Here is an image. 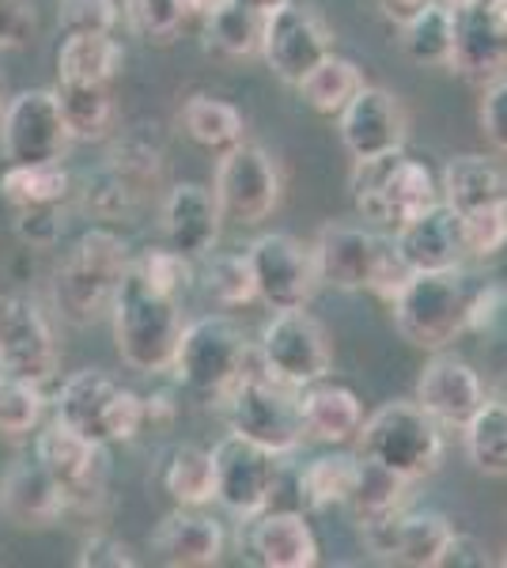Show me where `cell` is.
Listing matches in <instances>:
<instances>
[{"label":"cell","mask_w":507,"mask_h":568,"mask_svg":"<svg viewBox=\"0 0 507 568\" xmlns=\"http://www.w3.org/2000/svg\"><path fill=\"white\" fill-rule=\"evenodd\" d=\"M224 527L212 516H201L197 508L179 504L174 511L160 519L152 530V554L155 561L171 568H209L224 557Z\"/></svg>","instance_id":"25"},{"label":"cell","mask_w":507,"mask_h":568,"mask_svg":"<svg viewBox=\"0 0 507 568\" xmlns=\"http://www.w3.org/2000/svg\"><path fill=\"white\" fill-rule=\"evenodd\" d=\"M235 4H246V8H254V12L270 16V12H276V8L292 4V0H235Z\"/></svg>","instance_id":"56"},{"label":"cell","mask_w":507,"mask_h":568,"mask_svg":"<svg viewBox=\"0 0 507 568\" xmlns=\"http://www.w3.org/2000/svg\"><path fill=\"white\" fill-rule=\"evenodd\" d=\"M466 455L474 470L488 478H504L507 474V402L485 398L477 414L463 425Z\"/></svg>","instance_id":"35"},{"label":"cell","mask_w":507,"mask_h":568,"mask_svg":"<svg viewBox=\"0 0 507 568\" xmlns=\"http://www.w3.org/2000/svg\"><path fill=\"white\" fill-rule=\"evenodd\" d=\"M133 270L141 273L152 288L168 292V296H182L193 281V265L186 254H179L174 246H152L141 258H133Z\"/></svg>","instance_id":"45"},{"label":"cell","mask_w":507,"mask_h":568,"mask_svg":"<svg viewBox=\"0 0 507 568\" xmlns=\"http://www.w3.org/2000/svg\"><path fill=\"white\" fill-rule=\"evenodd\" d=\"M257 361H262L265 375H273L284 387H307V383L329 375V337L326 326L311 315L307 307L276 311L265 323L262 342H257Z\"/></svg>","instance_id":"10"},{"label":"cell","mask_w":507,"mask_h":568,"mask_svg":"<svg viewBox=\"0 0 507 568\" xmlns=\"http://www.w3.org/2000/svg\"><path fill=\"white\" fill-rule=\"evenodd\" d=\"M72 190L69 171L58 163H8L0 175V197L20 213V209H50L64 205Z\"/></svg>","instance_id":"32"},{"label":"cell","mask_w":507,"mask_h":568,"mask_svg":"<svg viewBox=\"0 0 507 568\" xmlns=\"http://www.w3.org/2000/svg\"><path fill=\"white\" fill-rule=\"evenodd\" d=\"M466 334L507 337V284H485L469 292Z\"/></svg>","instance_id":"46"},{"label":"cell","mask_w":507,"mask_h":568,"mask_svg":"<svg viewBox=\"0 0 507 568\" xmlns=\"http://www.w3.org/2000/svg\"><path fill=\"white\" fill-rule=\"evenodd\" d=\"M125 20L129 31L144 42L168 45L179 39V31L186 27V12H182V0H125Z\"/></svg>","instance_id":"43"},{"label":"cell","mask_w":507,"mask_h":568,"mask_svg":"<svg viewBox=\"0 0 507 568\" xmlns=\"http://www.w3.org/2000/svg\"><path fill=\"white\" fill-rule=\"evenodd\" d=\"M129 265H133V254L122 235L110 227H88L58 265L53 304L72 326L95 323V318L110 315Z\"/></svg>","instance_id":"1"},{"label":"cell","mask_w":507,"mask_h":568,"mask_svg":"<svg viewBox=\"0 0 507 568\" xmlns=\"http://www.w3.org/2000/svg\"><path fill=\"white\" fill-rule=\"evenodd\" d=\"M359 530H364L375 557L413 568H436L455 527H450L444 511H398L394 519H383V524Z\"/></svg>","instance_id":"21"},{"label":"cell","mask_w":507,"mask_h":568,"mask_svg":"<svg viewBox=\"0 0 507 568\" xmlns=\"http://www.w3.org/2000/svg\"><path fill=\"white\" fill-rule=\"evenodd\" d=\"M212 463H216V500L224 504L232 516L254 519L270 508L276 493V455L257 447L254 439L227 433L212 447Z\"/></svg>","instance_id":"16"},{"label":"cell","mask_w":507,"mask_h":568,"mask_svg":"<svg viewBox=\"0 0 507 568\" xmlns=\"http://www.w3.org/2000/svg\"><path fill=\"white\" fill-rule=\"evenodd\" d=\"M356 447L359 459L383 466L405 481H420L444 463V425L417 398L386 402L372 417H364Z\"/></svg>","instance_id":"3"},{"label":"cell","mask_w":507,"mask_h":568,"mask_svg":"<svg viewBox=\"0 0 507 568\" xmlns=\"http://www.w3.org/2000/svg\"><path fill=\"white\" fill-rule=\"evenodd\" d=\"M500 565H504V568H507V554H504V561H500Z\"/></svg>","instance_id":"59"},{"label":"cell","mask_w":507,"mask_h":568,"mask_svg":"<svg viewBox=\"0 0 507 568\" xmlns=\"http://www.w3.org/2000/svg\"><path fill=\"white\" fill-rule=\"evenodd\" d=\"M246 549L265 568H311L318 565V538L300 511H270L254 516L246 530Z\"/></svg>","instance_id":"26"},{"label":"cell","mask_w":507,"mask_h":568,"mask_svg":"<svg viewBox=\"0 0 507 568\" xmlns=\"http://www.w3.org/2000/svg\"><path fill=\"white\" fill-rule=\"evenodd\" d=\"M0 99H4V77H0ZM0 110H4V106H0Z\"/></svg>","instance_id":"57"},{"label":"cell","mask_w":507,"mask_h":568,"mask_svg":"<svg viewBox=\"0 0 507 568\" xmlns=\"http://www.w3.org/2000/svg\"><path fill=\"white\" fill-rule=\"evenodd\" d=\"M45 394L42 383L23 379V375L0 372V436H31L42 425Z\"/></svg>","instance_id":"40"},{"label":"cell","mask_w":507,"mask_h":568,"mask_svg":"<svg viewBox=\"0 0 507 568\" xmlns=\"http://www.w3.org/2000/svg\"><path fill=\"white\" fill-rule=\"evenodd\" d=\"M409 485L413 481L398 478V474H391V470H383V466L359 459V478H356L353 497H348V508H353L356 524L372 527V524H383V519H394L398 511H405Z\"/></svg>","instance_id":"36"},{"label":"cell","mask_w":507,"mask_h":568,"mask_svg":"<svg viewBox=\"0 0 507 568\" xmlns=\"http://www.w3.org/2000/svg\"><path fill=\"white\" fill-rule=\"evenodd\" d=\"M337 130H341V144H345L353 160H375V155L405 149V141H409V118H405L398 95H391L386 88L364 84L337 114Z\"/></svg>","instance_id":"19"},{"label":"cell","mask_w":507,"mask_h":568,"mask_svg":"<svg viewBox=\"0 0 507 568\" xmlns=\"http://www.w3.org/2000/svg\"><path fill=\"white\" fill-rule=\"evenodd\" d=\"M53 417L95 444H125L144 428V398L114 375L84 368L64 379L53 398Z\"/></svg>","instance_id":"8"},{"label":"cell","mask_w":507,"mask_h":568,"mask_svg":"<svg viewBox=\"0 0 507 568\" xmlns=\"http://www.w3.org/2000/svg\"><path fill=\"white\" fill-rule=\"evenodd\" d=\"M348 186H353L356 213L367 224L394 227V232L439 201V182L432 168L405 155V149L375 155V160H356Z\"/></svg>","instance_id":"6"},{"label":"cell","mask_w":507,"mask_h":568,"mask_svg":"<svg viewBox=\"0 0 507 568\" xmlns=\"http://www.w3.org/2000/svg\"><path fill=\"white\" fill-rule=\"evenodd\" d=\"M262 31L265 16L246 4H235V0H224L216 12L205 16L209 42L220 53H227V58H254V53H262Z\"/></svg>","instance_id":"39"},{"label":"cell","mask_w":507,"mask_h":568,"mask_svg":"<svg viewBox=\"0 0 507 568\" xmlns=\"http://www.w3.org/2000/svg\"><path fill=\"white\" fill-rule=\"evenodd\" d=\"M34 459L58 478L69 508L95 511V504L107 497V444L72 433L58 417L34 436Z\"/></svg>","instance_id":"14"},{"label":"cell","mask_w":507,"mask_h":568,"mask_svg":"<svg viewBox=\"0 0 507 568\" xmlns=\"http://www.w3.org/2000/svg\"><path fill=\"white\" fill-rule=\"evenodd\" d=\"M458 220H463L466 258H496L500 251H507V197L458 213Z\"/></svg>","instance_id":"42"},{"label":"cell","mask_w":507,"mask_h":568,"mask_svg":"<svg viewBox=\"0 0 507 568\" xmlns=\"http://www.w3.org/2000/svg\"><path fill=\"white\" fill-rule=\"evenodd\" d=\"M477 118H481V130L488 136V144H493L500 155H507V77L485 84Z\"/></svg>","instance_id":"48"},{"label":"cell","mask_w":507,"mask_h":568,"mask_svg":"<svg viewBox=\"0 0 507 568\" xmlns=\"http://www.w3.org/2000/svg\"><path fill=\"white\" fill-rule=\"evenodd\" d=\"M359 478V455L334 452V455H318L300 470V497L307 508L326 511L337 504H348Z\"/></svg>","instance_id":"33"},{"label":"cell","mask_w":507,"mask_h":568,"mask_svg":"<svg viewBox=\"0 0 507 568\" xmlns=\"http://www.w3.org/2000/svg\"><path fill=\"white\" fill-rule=\"evenodd\" d=\"M257 353L251 349L246 334L227 315H205L197 323L182 326L179 353L171 372L179 383L197 398L224 402L246 372L257 368Z\"/></svg>","instance_id":"5"},{"label":"cell","mask_w":507,"mask_h":568,"mask_svg":"<svg viewBox=\"0 0 507 568\" xmlns=\"http://www.w3.org/2000/svg\"><path fill=\"white\" fill-rule=\"evenodd\" d=\"M300 414L307 439H318V444L329 447L356 444L359 428H364V402L356 398V390L329 383L326 375L300 387Z\"/></svg>","instance_id":"27"},{"label":"cell","mask_w":507,"mask_h":568,"mask_svg":"<svg viewBox=\"0 0 507 568\" xmlns=\"http://www.w3.org/2000/svg\"><path fill=\"white\" fill-rule=\"evenodd\" d=\"M488 565H493V557H488L485 542H477L474 535H458V530H450L436 568H488Z\"/></svg>","instance_id":"52"},{"label":"cell","mask_w":507,"mask_h":568,"mask_svg":"<svg viewBox=\"0 0 507 568\" xmlns=\"http://www.w3.org/2000/svg\"><path fill=\"white\" fill-rule=\"evenodd\" d=\"M69 144L72 133L53 88L20 91L0 110V152L8 163H58Z\"/></svg>","instance_id":"12"},{"label":"cell","mask_w":507,"mask_h":568,"mask_svg":"<svg viewBox=\"0 0 507 568\" xmlns=\"http://www.w3.org/2000/svg\"><path fill=\"white\" fill-rule=\"evenodd\" d=\"M174 420V402L168 394H152V398H144V425H171Z\"/></svg>","instance_id":"53"},{"label":"cell","mask_w":507,"mask_h":568,"mask_svg":"<svg viewBox=\"0 0 507 568\" xmlns=\"http://www.w3.org/2000/svg\"><path fill=\"white\" fill-rule=\"evenodd\" d=\"M122 20L118 0H58V23L64 34L72 31H114Z\"/></svg>","instance_id":"47"},{"label":"cell","mask_w":507,"mask_h":568,"mask_svg":"<svg viewBox=\"0 0 507 568\" xmlns=\"http://www.w3.org/2000/svg\"><path fill=\"white\" fill-rule=\"evenodd\" d=\"M424 4H428V0H379L383 16H386V20H394V23H405Z\"/></svg>","instance_id":"54"},{"label":"cell","mask_w":507,"mask_h":568,"mask_svg":"<svg viewBox=\"0 0 507 568\" xmlns=\"http://www.w3.org/2000/svg\"><path fill=\"white\" fill-rule=\"evenodd\" d=\"M58 103L69 122L72 141H107L118 125V106L110 84H69L58 80Z\"/></svg>","instance_id":"31"},{"label":"cell","mask_w":507,"mask_h":568,"mask_svg":"<svg viewBox=\"0 0 507 568\" xmlns=\"http://www.w3.org/2000/svg\"><path fill=\"white\" fill-rule=\"evenodd\" d=\"M364 84L367 80H364V72L356 69V61L329 53L326 61H318V65L303 77L300 91L311 110H318V114H326V118H337L341 110L348 106V99H353Z\"/></svg>","instance_id":"38"},{"label":"cell","mask_w":507,"mask_h":568,"mask_svg":"<svg viewBox=\"0 0 507 568\" xmlns=\"http://www.w3.org/2000/svg\"><path fill=\"white\" fill-rule=\"evenodd\" d=\"M34 34L31 0H0V50H16Z\"/></svg>","instance_id":"51"},{"label":"cell","mask_w":507,"mask_h":568,"mask_svg":"<svg viewBox=\"0 0 507 568\" xmlns=\"http://www.w3.org/2000/svg\"><path fill=\"white\" fill-rule=\"evenodd\" d=\"M114 318V345L122 364H129L133 372H171L174 353H179V337H182V311L179 296L152 288L141 273L129 265L122 288L114 296L110 307Z\"/></svg>","instance_id":"2"},{"label":"cell","mask_w":507,"mask_h":568,"mask_svg":"<svg viewBox=\"0 0 507 568\" xmlns=\"http://www.w3.org/2000/svg\"><path fill=\"white\" fill-rule=\"evenodd\" d=\"M201 277H205L209 300H216L220 307H243L257 300L254 270L246 254H212Z\"/></svg>","instance_id":"41"},{"label":"cell","mask_w":507,"mask_h":568,"mask_svg":"<svg viewBox=\"0 0 507 568\" xmlns=\"http://www.w3.org/2000/svg\"><path fill=\"white\" fill-rule=\"evenodd\" d=\"M61 205L50 209H20V220H16V232H20L23 243L31 246H53L61 235Z\"/></svg>","instance_id":"50"},{"label":"cell","mask_w":507,"mask_h":568,"mask_svg":"<svg viewBox=\"0 0 507 568\" xmlns=\"http://www.w3.org/2000/svg\"><path fill=\"white\" fill-rule=\"evenodd\" d=\"M107 168L114 171V175L122 179L136 197H141L144 190H149L152 182L160 179L163 160H160V149L144 141V136H125V141L114 149V155H110Z\"/></svg>","instance_id":"44"},{"label":"cell","mask_w":507,"mask_h":568,"mask_svg":"<svg viewBox=\"0 0 507 568\" xmlns=\"http://www.w3.org/2000/svg\"><path fill=\"white\" fill-rule=\"evenodd\" d=\"M469 284L458 270L436 273H409L405 284L394 292L391 315L398 334L417 349L439 353L466 334V311H469Z\"/></svg>","instance_id":"7"},{"label":"cell","mask_w":507,"mask_h":568,"mask_svg":"<svg viewBox=\"0 0 507 568\" xmlns=\"http://www.w3.org/2000/svg\"><path fill=\"white\" fill-rule=\"evenodd\" d=\"M77 565L80 568H133L136 557L129 554V546L122 542V538L91 535V538H84V546H80Z\"/></svg>","instance_id":"49"},{"label":"cell","mask_w":507,"mask_h":568,"mask_svg":"<svg viewBox=\"0 0 507 568\" xmlns=\"http://www.w3.org/2000/svg\"><path fill=\"white\" fill-rule=\"evenodd\" d=\"M160 481L174 504L205 508L209 500H216V463H212V452L193 444L174 447Z\"/></svg>","instance_id":"34"},{"label":"cell","mask_w":507,"mask_h":568,"mask_svg":"<svg viewBox=\"0 0 507 568\" xmlns=\"http://www.w3.org/2000/svg\"><path fill=\"white\" fill-rule=\"evenodd\" d=\"M447 4H455V8H458V4H469V0H447Z\"/></svg>","instance_id":"58"},{"label":"cell","mask_w":507,"mask_h":568,"mask_svg":"<svg viewBox=\"0 0 507 568\" xmlns=\"http://www.w3.org/2000/svg\"><path fill=\"white\" fill-rule=\"evenodd\" d=\"M220 201L201 182H179L171 186L168 201H163V235L168 246H174L186 258H209L212 246L220 240Z\"/></svg>","instance_id":"24"},{"label":"cell","mask_w":507,"mask_h":568,"mask_svg":"<svg viewBox=\"0 0 507 568\" xmlns=\"http://www.w3.org/2000/svg\"><path fill=\"white\" fill-rule=\"evenodd\" d=\"M212 194L220 201L224 220H235V224L251 227L276 213L281 194H284V179L270 152L257 149V144L239 141L235 149L220 152Z\"/></svg>","instance_id":"11"},{"label":"cell","mask_w":507,"mask_h":568,"mask_svg":"<svg viewBox=\"0 0 507 568\" xmlns=\"http://www.w3.org/2000/svg\"><path fill=\"white\" fill-rule=\"evenodd\" d=\"M224 409L232 433L254 439L257 447L273 452L276 459L300 452V444L307 439L300 414V390L265 375L262 364L235 383V390L224 398Z\"/></svg>","instance_id":"9"},{"label":"cell","mask_w":507,"mask_h":568,"mask_svg":"<svg viewBox=\"0 0 507 568\" xmlns=\"http://www.w3.org/2000/svg\"><path fill=\"white\" fill-rule=\"evenodd\" d=\"M311 251H315L322 284H334L341 292H375L386 304H391L394 292L413 273L394 240H386L379 232H367V227L329 224L318 232Z\"/></svg>","instance_id":"4"},{"label":"cell","mask_w":507,"mask_h":568,"mask_svg":"<svg viewBox=\"0 0 507 568\" xmlns=\"http://www.w3.org/2000/svg\"><path fill=\"white\" fill-rule=\"evenodd\" d=\"M182 130L193 144L209 152H227L243 141V114L212 95H190L182 106Z\"/></svg>","instance_id":"37"},{"label":"cell","mask_w":507,"mask_h":568,"mask_svg":"<svg viewBox=\"0 0 507 568\" xmlns=\"http://www.w3.org/2000/svg\"><path fill=\"white\" fill-rule=\"evenodd\" d=\"M417 402L444 428H463L466 420L477 414V406L485 402V383L463 356L436 353L420 368Z\"/></svg>","instance_id":"22"},{"label":"cell","mask_w":507,"mask_h":568,"mask_svg":"<svg viewBox=\"0 0 507 568\" xmlns=\"http://www.w3.org/2000/svg\"><path fill=\"white\" fill-rule=\"evenodd\" d=\"M469 84L507 77V0H469L455 8V61Z\"/></svg>","instance_id":"18"},{"label":"cell","mask_w":507,"mask_h":568,"mask_svg":"<svg viewBox=\"0 0 507 568\" xmlns=\"http://www.w3.org/2000/svg\"><path fill=\"white\" fill-rule=\"evenodd\" d=\"M220 4H224V0H182V12H186V20H205Z\"/></svg>","instance_id":"55"},{"label":"cell","mask_w":507,"mask_h":568,"mask_svg":"<svg viewBox=\"0 0 507 568\" xmlns=\"http://www.w3.org/2000/svg\"><path fill=\"white\" fill-rule=\"evenodd\" d=\"M398 27L405 58L428 69H450V61H455V4L428 0Z\"/></svg>","instance_id":"29"},{"label":"cell","mask_w":507,"mask_h":568,"mask_svg":"<svg viewBox=\"0 0 507 568\" xmlns=\"http://www.w3.org/2000/svg\"><path fill=\"white\" fill-rule=\"evenodd\" d=\"M394 246H398V254L413 273L458 270L466 258L463 220L447 201H436L432 209H424L420 216H413L409 224L394 232Z\"/></svg>","instance_id":"23"},{"label":"cell","mask_w":507,"mask_h":568,"mask_svg":"<svg viewBox=\"0 0 507 568\" xmlns=\"http://www.w3.org/2000/svg\"><path fill=\"white\" fill-rule=\"evenodd\" d=\"M246 258H251V270H254L257 300L273 311L307 307L322 284L315 251L288 232L257 235V240L246 246Z\"/></svg>","instance_id":"13"},{"label":"cell","mask_w":507,"mask_h":568,"mask_svg":"<svg viewBox=\"0 0 507 568\" xmlns=\"http://www.w3.org/2000/svg\"><path fill=\"white\" fill-rule=\"evenodd\" d=\"M122 65L125 50L114 31H72L58 50V80L69 84H110Z\"/></svg>","instance_id":"28"},{"label":"cell","mask_w":507,"mask_h":568,"mask_svg":"<svg viewBox=\"0 0 507 568\" xmlns=\"http://www.w3.org/2000/svg\"><path fill=\"white\" fill-rule=\"evenodd\" d=\"M334 53V34H329L326 20L307 4H284L276 12L265 16L262 31V58L273 69V77H281L284 84H303L311 69L318 61H326Z\"/></svg>","instance_id":"15"},{"label":"cell","mask_w":507,"mask_h":568,"mask_svg":"<svg viewBox=\"0 0 507 568\" xmlns=\"http://www.w3.org/2000/svg\"><path fill=\"white\" fill-rule=\"evenodd\" d=\"M61 353L50 318L27 296H0V372L50 383L58 375Z\"/></svg>","instance_id":"17"},{"label":"cell","mask_w":507,"mask_h":568,"mask_svg":"<svg viewBox=\"0 0 507 568\" xmlns=\"http://www.w3.org/2000/svg\"><path fill=\"white\" fill-rule=\"evenodd\" d=\"M496 197H507V175L496 160H485V155H455L444 168L439 201H447L455 213L481 209Z\"/></svg>","instance_id":"30"},{"label":"cell","mask_w":507,"mask_h":568,"mask_svg":"<svg viewBox=\"0 0 507 568\" xmlns=\"http://www.w3.org/2000/svg\"><path fill=\"white\" fill-rule=\"evenodd\" d=\"M0 511L23 530H45L69 511V500L58 478L34 455H20L0 478Z\"/></svg>","instance_id":"20"}]
</instances>
